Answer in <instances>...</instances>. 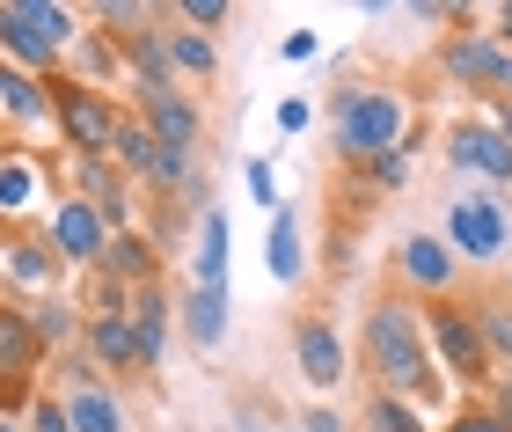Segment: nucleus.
Instances as JSON below:
<instances>
[{
  "instance_id": "nucleus-1",
  "label": "nucleus",
  "mask_w": 512,
  "mask_h": 432,
  "mask_svg": "<svg viewBox=\"0 0 512 432\" xmlns=\"http://www.w3.org/2000/svg\"><path fill=\"white\" fill-rule=\"evenodd\" d=\"M366 352H374V367H381V381L395 396H439L432 352H425V337H417V315L410 308L381 301L374 323H366Z\"/></svg>"
},
{
  "instance_id": "nucleus-2",
  "label": "nucleus",
  "mask_w": 512,
  "mask_h": 432,
  "mask_svg": "<svg viewBox=\"0 0 512 432\" xmlns=\"http://www.w3.org/2000/svg\"><path fill=\"white\" fill-rule=\"evenodd\" d=\"M447 235H454V249H461V257H476V264H491V257H505V242H512L505 198H491V191L461 198V206L447 213Z\"/></svg>"
},
{
  "instance_id": "nucleus-3",
  "label": "nucleus",
  "mask_w": 512,
  "mask_h": 432,
  "mask_svg": "<svg viewBox=\"0 0 512 432\" xmlns=\"http://www.w3.org/2000/svg\"><path fill=\"white\" fill-rule=\"evenodd\" d=\"M395 140H403V103L395 96H352L344 103V147L352 154H395Z\"/></svg>"
},
{
  "instance_id": "nucleus-4",
  "label": "nucleus",
  "mask_w": 512,
  "mask_h": 432,
  "mask_svg": "<svg viewBox=\"0 0 512 432\" xmlns=\"http://www.w3.org/2000/svg\"><path fill=\"white\" fill-rule=\"evenodd\" d=\"M66 30H74L66 8H44V0H15V8H0V37H8L22 59H44Z\"/></svg>"
},
{
  "instance_id": "nucleus-5",
  "label": "nucleus",
  "mask_w": 512,
  "mask_h": 432,
  "mask_svg": "<svg viewBox=\"0 0 512 432\" xmlns=\"http://www.w3.org/2000/svg\"><path fill=\"white\" fill-rule=\"evenodd\" d=\"M425 323H432L439 352H447V367H454L461 381H483V374H491V345H483L476 315H461V308H439V315H425Z\"/></svg>"
},
{
  "instance_id": "nucleus-6",
  "label": "nucleus",
  "mask_w": 512,
  "mask_h": 432,
  "mask_svg": "<svg viewBox=\"0 0 512 432\" xmlns=\"http://www.w3.org/2000/svg\"><path fill=\"white\" fill-rule=\"evenodd\" d=\"M59 125H66V140L88 147V154H103V147H118V110H110L103 96H81V88H66L59 96Z\"/></svg>"
},
{
  "instance_id": "nucleus-7",
  "label": "nucleus",
  "mask_w": 512,
  "mask_h": 432,
  "mask_svg": "<svg viewBox=\"0 0 512 432\" xmlns=\"http://www.w3.org/2000/svg\"><path fill=\"white\" fill-rule=\"evenodd\" d=\"M454 162L476 169V176H491V184H505V176H512V147H505L498 125H461L454 132Z\"/></svg>"
},
{
  "instance_id": "nucleus-8",
  "label": "nucleus",
  "mask_w": 512,
  "mask_h": 432,
  "mask_svg": "<svg viewBox=\"0 0 512 432\" xmlns=\"http://www.w3.org/2000/svg\"><path fill=\"white\" fill-rule=\"evenodd\" d=\"M403 279L425 286V293H447L454 286V249L439 242V235H410L403 242Z\"/></svg>"
},
{
  "instance_id": "nucleus-9",
  "label": "nucleus",
  "mask_w": 512,
  "mask_h": 432,
  "mask_svg": "<svg viewBox=\"0 0 512 432\" xmlns=\"http://www.w3.org/2000/svg\"><path fill=\"white\" fill-rule=\"evenodd\" d=\"M447 66L461 81H491V88H512V52L505 44H491V37H461L454 52H447Z\"/></svg>"
},
{
  "instance_id": "nucleus-10",
  "label": "nucleus",
  "mask_w": 512,
  "mask_h": 432,
  "mask_svg": "<svg viewBox=\"0 0 512 432\" xmlns=\"http://www.w3.org/2000/svg\"><path fill=\"white\" fill-rule=\"evenodd\" d=\"M300 374L315 381V389H337L344 381V345L330 323H300Z\"/></svg>"
},
{
  "instance_id": "nucleus-11",
  "label": "nucleus",
  "mask_w": 512,
  "mask_h": 432,
  "mask_svg": "<svg viewBox=\"0 0 512 432\" xmlns=\"http://www.w3.org/2000/svg\"><path fill=\"white\" fill-rule=\"evenodd\" d=\"M52 235H59L66 257H103V220H96V206H59Z\"/></svg>"
},
{
  "instance_id": "nucleus-12",
  "label": "nucleus",
  "mask_w": 512,
  "mask_h": 432,
  "mask_svg": "<svg viewBox=\"0 0 512 432\" xmlns=\"http://www.w3.org/2000/svg\"><path fill=\"white\" fill-rule=\"evenodd\" d=\"M147 103H154V125H161V147H176V154H191V140H198V118L183 110L161 81H147Z\"/></svg>"
},
{
  "instance_id": "nucleus-13",
  "label": "nucleus",
  "mask_w": 512,
  "mask_h": 432,
  "mask_svg": "<svg viewBox=\"0 0 512 432\" xmlns=\"http://www.w3.org/2000/svg\"><path fill=\"white\" fill-rule=\"evenodd\" d=\"M183 323H191L198 345H220V337H227V293L220 286H198L191 301H183Z\"/></svg>"
},
{
  "instance_id": "nucleus-14",
  "label": "nucleus",
  "mask_w": 512,
  "mask_h": 432,
  "mask_svg": "<svg viewBox=\"0 0 512 432\" xmlns=\"http://www.w3.org/2000/svg\"><path fill=\"white\" fill-rule=\"evenodd\" d=\"M198 286H220L227 279V220L220 213H205V227H198Z\"/></svg>"
},
{
  "instance_id": "nucleus-15",
  "label": "nucleus",
  "mask_w": 512,
  "mask_h": 432,
  "mask_svg": "<svg viewBox=\"0 0 512 432\" xmlns=\"http://www.w3.org/2000/svg\"><path fill=\"white\" fill-rule=\"evenodd\" d=\"M264 257H271L278 279H300V220H293V213L271 220V249H264Z\"/></svg>"
},
{
  "instance_id": "nucleus-16",
  "label": "nucleus",
  "mask_w": 512,
  "mask_h": 432,
  "mask_svg": "<svg viewBox=\"0 0 512 432\" xmlns=\"http://www.w3.org/2000/svg\"><path fill=\"white\" fill-rule=\"evenodd\" d=\"M96 352L110 359V367L139 359V323H125V315H103V323H96Z\"/></svg>"
},
{
  "instance_id": "nucleus-17",
  "label": "nucleus",
  "mask_w": 512,
  "mask_h": 432,
  "mask_svg": "<svg viewBox=\"0 0 512 432\" xmlns=\"http://www.w3.org/2000/svg\"><path fill=\"white\" fill-rule=\"evenodd\" d=\"M30 352H37V337L22 315H0V374H22L30 367Z\"/></svg>"
},
{
  "instance_id": "nucleus-18",
  "label": "nucleus",
  "mask_w": 512,
  "mask_h": 432,
  "mask_svg": "<svg viewBox=\"0 0 512 432\" xmlns=\"http://www.w3.org/2000/svg\"><path fill=\"white\" fill-rule=\"evenodd\" d=\"M66 418H74V432H125V425H118V403H110V396H96V389H81Z\"/></svg>"
},
{
  "instance_id": "nucleus-19",
  "label": "nucleus",
  "mask_w": 512,
  "mask_h": 432,
  "mask_svg": "<svg viewBox=\"0 0 512 432\" xmlns=\"http://www.w3.org/2000/svg\"><path fill=\"white\" fill-rule=\"evenodd\" d=\"M132 323H139V359H161V345H169V315H161V301H154V293L139 301V315H132Z\"/></svg>"
},
{
  "instance_id": "nucleus-20",
  "label": "nucleus",
  "mask_w": 512,
  "mask_h": 432,
  "mask_svg": "<svg viewBox=\"0 0 512 432\" xmlns=\"http://www.w3.org/2000/svg\"><path fill=\"white\" fill-rule=\"evenodd\" d=\"M110 154H125L132 169H147V176H154V162H161V140H154V132H139V125H125V132H118V147H110Z\"/></svg>"
},
{
  "instance_id": "nucleus-21",
  "label": "nucleus",
  "mask_w": 512,
  "mask_h": 432,
  "mask_svg": "<svg viewBox=\"0 0 512 432\" xmlns=\"http://www.w3.org/2000/svg\"><path fill=\"white\" fill-rule=\"evenodd\" d=\"M0 103H8L15 118H37V110H44V103H37V81H30V74H0Z\"/></svg>"
},
{
  "instance_id": "nucleus-22",
  "label": "nucleus",
  "mask_w": 512,
  "mask_h": 432,
  "mask_svg": "<svg viewBox=\"0 0 512 432\" xmlns=\"http://www.w3.org/2000/svg\"><path fill=\"white\" fill-rule=\"evenodd\" d=\"M30 191H37V176H30V162H8V169H0V206H8V213H15L22 198H30Z\"/></svg>"
},
{
  "instance_id": "nucleus-23",
  "label": "nucleus",
  "mask_w": 512,
  "mask_h": 432,
  "mask_svg": "<svg viewBox=\"0 0 512 432\" xmlns=\"http://www.w3.org/2000/svg\"><path fill=\"white\" fill-rule=\"evenodd\" d=\"M374 425H381V432H425V418H417L410 403H395V396L374 403Z\"/></svg>"
},
{
  "instance_id": "nucleus-24",
  "label": "nucleus",
  "mask_w": 512,
  "mask_h": 432,
  "mask_svg": "<svg viewBox=\"0 0 512 432\" xmlns=\"http://www.w3.org/2000/svg\"><path fill=\"white\" fill-rule=\"evenodd\" d=\"M483 345H491L498 359H512V308H491V315H483Z\"/></svg>"
},
{
  "instance_id": "nucleus-25",
  "label": "nucleus",
  "mask_w": 512,
  "mask_h": 432,
  "mask_svg": "<svg viewBox=\"0 0 512 432\" xmlns=\"http://www.w3.org/2000/svg\"><path fill=\"white\" fill-rule=\"evenodd\" d=\"M176 66H191V74H213V44H205V37H176Z\"/></svg>"
},
{
  "instance_id": "nucleus-26",
  "label": "nucleus",
  "mask_w": 512,
  "mask_h": 432,
  "mask_svg": "<svg viewBox=\"0 0 512 432\" xmlns=\"http://www.w3.org/2000/svg\"><path fill=\"white\" fill-rule=\"evenodd\" d=\"M15 279H30V286H44V279H52V264H44V249H15Z\"/></svg>"
},
{
  "instance_id": "nucleus-27",
  "label": "nucleus",
  "mask_w": 512,
  "mask_h": 432,
  "mask_svg": "<svg viewBox=\"0 0 512 432\" xmlns=\"http://www.w3.org/2000/svg\"><path fill=\"white\" fill-rule=\"evenodd\" d=\"M110 271H147V242H118V249H110Z\"/></svg>"
},
{
  "instance_id": "nucleus-28",
  "label": "nucleus",
  "mask_w": 512,
  "mask_h": 432,
  "mask_svg": "<svg viewBox=\"0 0 512 432\" xmlns=\"http://www.w3.org/2000/svg\"><path fill=\"white\" fill-rule=\"evenodd\" d=\"M183 169H191V154L161 147V162H154V184H183Z\"/></svg>"
},
{
  "instance_id": "nucleus-29",
  "label": "nucleus",
  "mask_w": 512,
  "mask_h": 432,
  "mask_svg": "<svg viewBox=\"0 0 512 432\" xmlns=\"http://www.w3.org/2000/svg\"><path fill=\"white\" fill-rule=\"evenodd\" d=\"M37 337H74V315H66V308H44V315H37Z\"/></svg>"
},
{
  "instance_id": "nucleus-30",
  "label": "nucleus",
  "mask_w": 512,
  "mask_h": 432,
  "mask_svg": "<svg viewBox=\"0 0 512 432\" xmlns=\"http://www.w3.org/2000/svg\"><path fill=\"white\" fill-rule=\"evenodd\" d=\"M37 432H74V418H66L59 403H37Z\"/></svg>"
},
{
  "instance_id": "nucleus-31",
  "label": "nucleus",
  "mask_w": 512,
  "mask_h": 432,
  "mask_svg": "<svg viewBox=\"0 0 512 432\" xmlns=\"http://www.w3.org/2000/svg\"><path fill=\"white\" fill-rule=\"evenodd\" d=\"M183 15H191V22H227V8H220V0H191Z\"/></svg>"
},
{
  "instance_id": "nucleus-32",
  "label": "nucleus",
  "mask_w": 512,
  "mask_h": 432,
  "mask_svg": "<svg viewBox=\"0 0 512 432\" xmlns=\"http://www.w3.org/2000/svg\"><path fill=\"white\" fill-rule=\"evenodd\" d=\"M308 432H344V425H337L330 411H315V418H308Z\"/></svg>"
},
{
  "instance_id": "nucleus-33",
  "label": "nucleus",
  "mask_w": 512,
  "mask_h": 432,
  "mask_svg": "<svg viewBox=\"0 0 512 432\" xmlns=\"http://www.w3.org/2000/svg\"><path fill=\"white\" fill-rule=\"evenodd\" d=\"M505 52H512V8H505Z\"/></svg>"
},
{
  "instance_id": "nucleus-34",
  "label": "nucleus",
  "mask_w": 512,
  "mask_h": 432,
  "mask_svg": "<svg viewBox=\"0 0 512 432\" xmlns=\"http://www.w3.org/2000/svg\"><path fill=\"white\" fill-rule=\"evenodd\" d=\"M498 132H505V147H512V110H505V125H498Z\"/></svg>"
},
{
  "instance_id": "nucleus-35",
  "label": "nucleus",
  "mask_w": 512,
  "mask_h": 432,
  "mask_svg": "<svg viewBox=\"0 0 512 432\" xmlns=\"http://www.w3.org/2000/svg\"><path fill=\"white\" fill-rule=\"evenodd\" d=\"M366 432H381V425H366Z\"/></svg>"
},
{
  "instance_id": "nucleus-36",
  "label": "nucleus",
  "mask_w": 512,
  "mask_h": 432,
  "mask_svg": "<svg viewBox=\"0 0 512 432\" xmlns=\"http://www.w3.org/2000/svg\"><path fill=\"white\" fill-rule=\"evenodd\" d=\"M0 432H8V425H0Z\"/></svg>"
}]
</instances>
